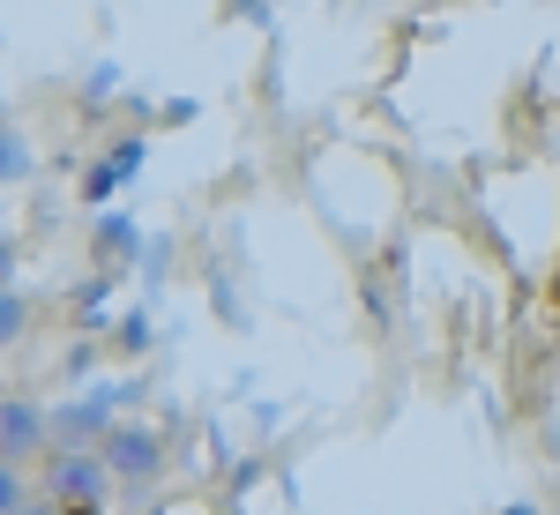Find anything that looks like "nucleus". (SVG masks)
Here are the masks:
<instances>
[{
	"instance_id": "f8f14e48",
	"label": "nucleus",
	"mask_w": 560,
	"mask_h": 515,
	"mask_svg": "<svg viewBox=\"0 0 560 515\" xmlns=\"http://www.w3.org/2000/svg\"><path fill=\"white\" fill-rule=\"evenodd\" d=\"M501 515H538V508H530V501H509V508H501Z\"/></svg>"
},
{
	"instance_id": "423d86ee",
	"label": "nucleus",
	"mask_w": 560,
	"mask_h": 515,
	"mask_svg": "<svg viewBox=\"0 0 560 515\" xmlns=\"http://www.w3.org/2000/svg\"><path fill=\"white\" fill-rule=\"evenodd\" d=\"M31 172H38V150H31V134L15 128V120H0V187L31 179Z\"/></svg>"
},
{
	"instance_id": "7ed1b4c3",
	"label": "nucleus",
	"mask_w": 560,
	"mask_h": 515,
	"mask_svg": "<svg viewBox=\"0 0 560 515\" xmlns=\"http://www.w3.org/2000/svg\"><path fill=\"white\" fill-rule=\"evenodd\" d=\"M105 464H113L120 485H150V478L165 471V433H158V426H113Z\"/></svg>"
},
{
	"instance_id": "9b49d317",
	"label": "nucleus",
	"mask_w": 560,
	"mask_h": 515,
	"mask_svg": "<svg viewBox=\"0 0 560 515\" xmlns=\"http://www.w3.org/2000/svg\"><path fill=\"white\" fill-rule=\"evenodd\" d=\"M23 515H60V501H38V508H23Z\"/></svg>"
},
{
	"instance_id": "9d476101",
	"label": "nucleus",
	"mask_w": 560,
	"mask_h": 515,
	"mask_svg": "<svg viewBox=\"0 0 560 515\" xmlns=\"http://www.w3.org/2000/svg\"><path fill=\"white\" fill-rule=\"evenodd\" d=\"M0 284H15V239L0 232Z\"/></svg>"
},
{
	"instance_id": "1a4fd4ad",
	"label": "nucleus",
	"mask_w": 560,
	"mask_h": 515,
	"mask_svg": "<svg viewBox=\"0 0 560 515\" xmlns=\"http://www.w3.org/2000/svg\"><path fill=\"white\" fill-rule=\"evenodd\" d=\"M97 247H105L113 261L135 255V224H128V216H105V224H97Z\"/></svg>"
},
{
	"instance_id": "39448f33",
	"label": "nucleus",
	"mask_w": 560,
	"mask_h": 515,
	"mask_svg": "<svg viewBox=\"0 0 560 515\" xmlns=\"http://www.w3.org/2000/svg\"><path fill=\"white\" fill-rule=\"evenodd\" d=\"M135 165H142V142H120L105 165H90V172H83V195H90V202H105L120 179H135Z\"/></svg>"
},
{
	"instance_id": "0eeeda50",
	"label": "nucleus",
	"mask_w": 560,
	"mask_h": 515,
	"mask_svg": "<svg viewBox=\"0 0 560 515\" xmlns=\"http://www.w3.org/2000/svg\"><path fill=\"white\" fill-rule=\"evenodd\" d=\"M23 329H31V300H23L15 284H0V351L23 337Z\"/></svg>"
},
{
	"instance_id": "20e7f679",
	"label": "nucleus",
	"mask_w": 560,
	"mask_h": 515,
	"mask_svg": "<svg viewBox=\"0 0 560 515\" xmlns=\"http://www.w3.org/2000/svg\"><path fill=\"white\" fill-rule=\"evenodd\" d=\"M45 448H52V411H38L31 396H0V456L31 464Z\"/></svg>"
},
{
	"instance_id": "f03ea898",
	"label": "nucleus",
	"mask_w": 560,
	"mask_h": 515,
	"mask_svg": "<svg viewBox=\"0 0 560 515\" xmlns=\"http://www.w3.org/2000/svg\"><path fill=\"white\" fill-rule=\"evenodd\" d=\"M135 388H90V396H68L52 411V448H105L113 441V403H128Z\"/></svg>"
},
{
	"instance_id": "6e6552de",
	"label": "nucleus",
	"mask_w": 560,
	"mask_h": 515,
	"mask_svg": "<svg viewBox=\"0 0 560 515\" xmlns=\"http://www.w3.org/2000/svg\"><path fill=\"white\" fill-rule=\"evenodd\" d=\"M23 508H31V485H23V471L0 456V515H23Z\"/></svg>"
},
{
	"instance_id": "f257e3e1",
	"label": "nucleus",
	"mask_w": 560,
	"mask_h": 515,
	"mask_svg": "<svg viewBox=\"0 0 560 515\" xmlns=\"http://www.w3.org/2000/svg\"><path fill=\"white\" fill-rule=\"evenodd\" d=\"M45 493H52L60 508H105V493H113V464H105V448H52V464H45Z\"/></svg>"
}]
</instances>
